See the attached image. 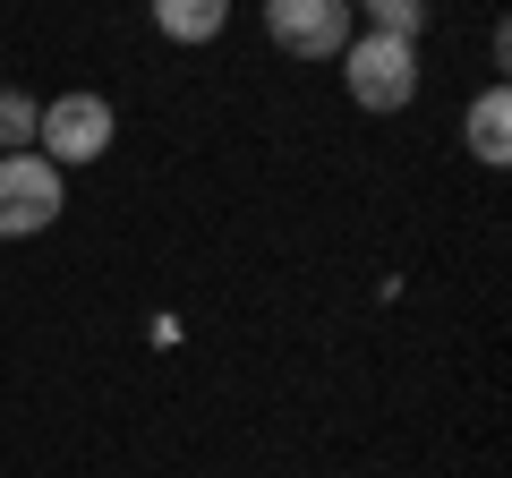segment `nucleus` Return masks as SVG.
<instances>
[{
  "instance_id": "f257e3e1",
  "label": "nucleus",
  "mask_w": 512,
  "mask_h": 478,
  "mask_svg": "<svg viewBox=\"0 0 512 478\" xmlns=\"http://www.w3.org/2000/svg\"><path fill=\"white\" fill-rule=\"evenodd\" d=\"M342 86H350V103L359 111H410L419 103V43H402V35H350L342 43Z\"/></svg>"
},
{
  "instance_id": "0eeeda50",
  "label": "nucleus",
  "mask_w": 512,
  "mask_h": 478,
  "mask_svg": "<svg viewBox=\"0 0 512 478\" xmlns=\"http://www.w3.org/2000/svg\"><path fill=\"white\" fill-rule=\"evenodd\" d=\"M350 18H367V35H402V43H419L427 18H436V0H350Z\"/></svg>"
},
{
  "instance_id": "20e7f679",
  "label": "nucleus",
  "mask_w": 512,
  "mask_h": 478,
  "mask_svg": "<svg viewBox=\"0 0 512 478\" xmlns=\"http://www.w3.org/2000/svg\"><path fill=\"white\" fill-rule=\"evenodd\" d=\"M60 205H69V188H60V171L43 154H0V239L52 231Z\"/></svg>"
},
{
  "instance_id": "7ed1b4c3",
  "label": "nucleus",
  "mask_w": 512,
  "mask_h": 478,
  "mask_svg": "<svg viewBox=\"0 0 512 478\" xmlns=\"http://www.w3.org/2000/svg\"><path fill=\"white\" fill-rule=\"evenodd\" d=\"M265 35L282 60H342L359 18H350V0H265Z\"/></svg>"
},
{
  "instance_id": "6e6552de",
  "label": "nucleus",
  "mask_w": 512,
  "mask_h": 478,
  "mask_svg": "<svg viewBox=\"0 0 512 478\" xmlns=\"http://www.w3.org/2000/svg\"><path fill=\"white\" fill-rule=\"evenodd\" d=\"M35 129H43V103L26 86H0V154H35Z\"/></svg>"
},
{
  "instance_id": "423d86ee",
  "label": "nucleus",
  "mask_w": 512,
  "mask_h": 478,
  "mask_svg": "<svg viewBox=\"0 0 512 478\" xmlns=\"http://www.w3.org/2000/svg\"><path fill=\"white\" fill-rule=\"evenodd\" d=\"M154 26L171 43H214L231 26V0H154Z\"/></svg>"
},
{
  "instance_id": "f03ea898",
  "label": "nucleus",
  "mask_w": 512,
  "mask_h": 478,
  "mask_svg": "<svg viewBox=\"0 0 512 478\" xmlns=\"http://www.w3.org/2000/svg\"><path fill=\"white\" fill-rule=\"evenodd\" d=\"M111 137H120V111H111V94H52L43 103V129H35V154L52 171H86L111 154Z\"/></svg>"
},
{
  "instance_id": "39448f33",
  "label": "nucleus",
  "mask_w": 512,
  "mask_h": 478,
  "mask_svg": "<svg viewBox=\"0 0 512 478\" xmlns=\"http://www.w3.org/2000/svg\"><path fill=\"white\" fill-rule=\"evenodd\" d=\"M470 154L478 163H512V94L504 86H487L470 103Z\"/></svg>"
}]
</instances>
